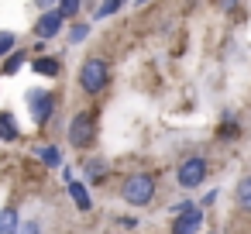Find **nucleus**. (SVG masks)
Here are the masks:
<instances>
[{
	"label": "nucleus",
	"instance_id": "obj_1",
	"mask_svg": "<svg viewBox=\"0 0 251 234\" xmlns=\"http://www.w3.org/2000/svg\"><path fill=\"white\" fill-rule=\"evenodd\" d=\"M76 83H79V90L86 97H100L110 86V66H107V59H100V55L83 59V66L76 73Z\"/></svg>",
	"mask_w": 251,
	"mask_h": 234
},
{
	"label": "nucleus",
	"instance_id": "obj_2",
	"mask_svg": "<svg viewBox=\"0 0 251 234\" xmlns=\"http://www.w3.org/2000/svg\"><path fill=\"white\" fill-rule=\"evenodd\" d=\"M155 193H158V182H155V176L151 172H131L124 182H121V200L127 203V207H148L151 200H155Z\"/></svg>",
	"mask_w": 251,
	"mask_h": 234
},
{
	"label": "nucleus",
	"instance_id": "obj_3",
	"mask_svg": "<svg viewBox=\"0 0 251 234\" xmlns=\"http://www.w3.org/2000/svg\"><path fill=\"white\" fill-rule=\"evenodd\" d=\"M25 104H28V110H31V121L38 124V128H45L52 117H55V107H59V97H55V90H28L25 93Z\"/></svg>",
	"mask_w": 251,
	"mask_h": 234
},
{
	"label": "nucleus",
	"instance_id": "obj_4",
	"mask_svg": "<svg viewBox=\"0 0 251 234\" xmlns=\"http://www.w3.org/2000/svg\"><path fill=\"white\" fill-rule=\"evenodd\" d=\"M66 138H69V145L73 148H90L93 141H97V114L93 110H79L73 121H69V131H66Z\"/></svg>",
	"mask_w": 251,
	"mask_h": 234
},
{
	"label": "nucleus",
	"instance_id": "obj_5",
	"mask_svg": "<svg viewBox=\"0 0 251 234\" xmlns=\"http://www.w3.org/2000/svg\"><path fill=\"white\" fill-rule=\"evenodd\" d=\"M206 176H210V162H206L203 155H186V158L176 165V182H179L182 189H196V186H203Z\"/></svg>",
	"mask_w": 251,
	"mask_h": 234
},
{
	"label": "nucleus",
	"instance_id": "obj_6",
	"mask_svg": "<svg viewBox=\"0 0 251 234\" xmlns=\"http://www.w3.org/2000/svg\"><path fill=\"white\" fill-rule=\"evenodd\" d=\"M203 220H206V210L189 207V210H182V213H176L169 220V234H200L203 231Z\"/></svg>",
	"mask_w": 251,
	"mask_h": 234
},
{
	"label": "nucleus",
	"instance_id": "obj_7",
	"mask_svg": "<svg viewBox=\"0 0 251 234\" xmlns=\"http://www.w3.org/2000/svg\"><path fill=\"white\" fill-rule=\"evenodd\" d=\"M62 25H66V18L59 14V11H42V18L35 21V38L38 42H49V38H55V35H62Z\"/></svg>",
	"mask_w": 251,
	"mask_h": 234
},
{
	"label": "nucleus",
	"instance_id": "obj_8",
	"mask_svg": "<svg viewBox=\"0 0 251 234\" xmlns=\"http://www.w3.org/2000/svg\"><path fill=\"white\" fill-rule=\"evenodd\" d=\"M66 186H69V196H73L76 210L90 213V210H93V196H90V186H86L83 179H73V182H66Z\"/></svg>",
	"mask_w": 251,
	"mask_h": 234
},
{
	"label": "nucleus",
	"instance_id": "obj_9",
	"mask_svg": "<svg viewBox=\"0 0 251 234\" xmlns=\"http://www.w3.org/2000/svg\"><path fill=\"white\" fill-rule=\"evenodd\" d=\"M21 231V213L18 207H0V234H18Z\"/></svg>",
	"mask_w": 251,
	"mask_h": 234
},
{
	"label": "nucleus",
	"instance_id": "obj_10",
	"mask_svg": "<svg viewBox=\"0 0 251 234\" xmlns=\"http://www.w3.org/2000/svg\"><path fill=\"white\" fill-rule=\"evenodd\" d=\"M31 73H38V76H49V79H55V76L62 73V62H59L55 55H38V59L31 62Z\"/></svg>",
	"mask_w": 251,
	"mask_h": 234
},
{
	"label": "nucleus",
	"instance_id": "obj_11",
	"mask_svg": "<svg viewBox=\"0 0 251 234\" xmlns=\"http://www.w3.org/2000/svg\"><path fill=\"white\" fill-rule=\"evenodd\" d=\"M0 141H21V128L11 110H0Z\"/></svg>",
	"mask_w": 251,
	"mask_h": 234
},
{
	"label": "nucleus",
	"instance_id": "obj_12",
	"mask_svg": "<svg viewBox=\"0 0 251 234\" xmlns=\"http://www.w3.org/2000/svg\"><path fill=\"white\" fill-rule=\"evenodd\" d=\"M217 138H220V141H237V138H241V124L234 121V114H230V110H224L220 128H217Z\"/></svg>",
	"mask_w": 251,
	"mask_h": 234
},
{
	"label": "nucleus",
	"instance_id": "obj_13",
	"mask_svg": "<svg viewBox=\"0 0 251 234\" xmlns=\"http://www.w3.org/2000/svg\"><path fill=\"white\" fill-rule=\"evenodd\" d=\"M234 203H237V210H248V213H251V172L237 179V186H234Z\"/></svg>",
	"mask_w": 251,
	"mask_h": 234
},
{
	"label": "nucleus",
	"instance_id": "obj_14",
	"mask_svg": "<svg viewBox=\"0 0 251 234\" xmlns=\"http://www.w3.org/2000/svg\"><path fill=\"white\" fill-rule=\"evenodd\" d=\"M35 158H38L45 169H62V152H59L55 145H42V148H35Z\"/></svg>",
	"mask_w": 251,
	"mask_h": 234
},
{
	"label": "nucleus",
	"instance_id": "obj_15",
	"mask_svg": "<svg viewBox=\"0 0 251 234\" xmlns=\"http://www.w3.org/2000/svg\"><path fill=\"white\" fill-rule=\"evenodd\" d=\"M28 62V52H21V49H14L11 55H7V62H4V76H14L21 66Z\"/></svg>",
	"mask_w": 251,
	"mask_h": 234
},
{
	"label": "nucleus",
	"instance_id": "obj_16",
	"mask_svg": "<svg viewBox=\"0 0 251 234\" xmlns=\"http://www.w3.org/2000/svg\"><path fill=\"white\" fill-rule=\"evenodd\" d=\"M83 172H86V179H90V182H100V179L107 176V165H103L100 158H93V162H86V165H83Z\"/></svg>",
	"mask_w": 251,
	"mask_h": 234
},
{
	"label": "nucleus",
	"instance_id": "obj_17",
	"mask_svg": "<svg viewBox=\"0 0 251 234\" xmlns=\"http://www.w3.org/2000/svg\"><path fill=\"white\" fill-rule=\"evenodd\" d=\"M79 7H83V0H59V7H55V11L69 21V18H76V14H79Z\"/></svg>",
	"mask_w": 251,
	"mask_h": 234
},
{
	"label": "nucleus",
	"instance_id": "obj_18",
	"mask_svg": "<svg viewBox=\"0 0 251 234\" xmlns=\"http://www.w3.org/2000/svg\"><path fill=\"white\" fill-rule=\"evenodd\" d=\"M14 49H18V38H14L11 31H0V59H7Z\"/></svg>",
	"mask_w": 251,
	"mask_h": 234
},
{
	"label": "nucleus",
	"instance_id": "obj_19",
	"mask_svg": "<svg viewBox=\"0 0 251 234\" xmlns=\"http://www.w3.org/2000/svg\"><path fill=\"white\" fill-rule=\"evenodd\" d=\"M83 38H90V25H86V21H83V25H73V31H69V42H73V45H79Z\"/></svg>",
	"mask_w": 251,
	"mask_h": 234
},
{
	"label": "nucleus",
	"instance_id": "obj_20",
	"mask_svg": "<svg viewBox=\"0 0 251 234\" xmlns=\"http://www.w3.org/2000/svg\"><path fill=\"white\" fill-rule=\"evenodd\" d=\"M121 4H124V0H103V4H100V18L117 14V11H121Z\"/></svg>",
	"mask_w": 251,
	"mask_h": 234
},
{
	"label": "nucleus",
	"instance_id": "obj_21",
	"mask_svg": "<svg viewBox=\"0 0 251 234\" xmlns=\"http://www.w3.org/2000/svg\"><path fill=\"white\" fill-rule=\"evenodd\" d=\"M18 234H42V224L38 220H21V231Z\"/></svg>",
	"mask_w": 251,
	"mask_h": 234
},
{
	"label": "nucleus",
	"instance_id": "obj_22",
	"mask_svg": "<svg viewBox=\"0 0 251 234\" xmlns=\"http://www.w3.org/2000/svg\"><path fill=\"white\" fill-rule=\"evenodd\" d=\"M217 193H220V189H210V193H206V196H203V200H200L196 207H200V210H206V207H213V203H217Z\"/></svg>",
	"mask_w": 251,
	"mask_h": 234
},
{
	"label": "nucleus",
	"instance_id": "obj_23",
	"mask_svg": "<svg viewBox=\"0 0 251 234\" xmlns=\"http://www.w3.org/2000/svg\"><path fill=\"white\" fill-rule=\"evenodd\" d=\"M35 7H38V11H55L59 0H35Z\"/></svg>",
	"mask_w": 251,
	"mask_h": 234
},
{
	"label": "nucleus",
	"instance_id": "obj_24",
	"mask_svg": "<svg viewBox=\"0 0 251 234\" xmlns=\"http://www.w3.org/2000/svg\"><path fill=\"white\" fill-rule=\"evenodd\" d=\"M117 220H121V227H127V231H134V227H138V224H141V220H138V217H117Z\"/></svg>",
	"mask_w": 251,
	"mask_h": 234
},
{
	"label": "nucleus",
	"instance_id": "obj_25",
	"mask_svg": "<svg viewBox=\"0 0 251 234\" xmlns=\"http://www.w3.org/2000/svg\"><path fill=\"white\" fill-rule=\"evenodd\" d=\"M217 7H220V11H234V7H237V0H217Z\"/></svg>",
	"mask_w": 251,
	"mask_h": 234
},
{
	"label": "nucleus",
	"instance_id": "obj_26",
	"mask_svg": "<svg viewBox=\"0 0 251 234\" xmlns=\"http://www.w3.org/2000/svg\"><path fill=\"white\" fill-rule=\"evenodd\" d=\"M134 4H148V0H134Z\"/></svg>",
	"mask_w": 251,
	"mask_h": 234
}]
</instances>
